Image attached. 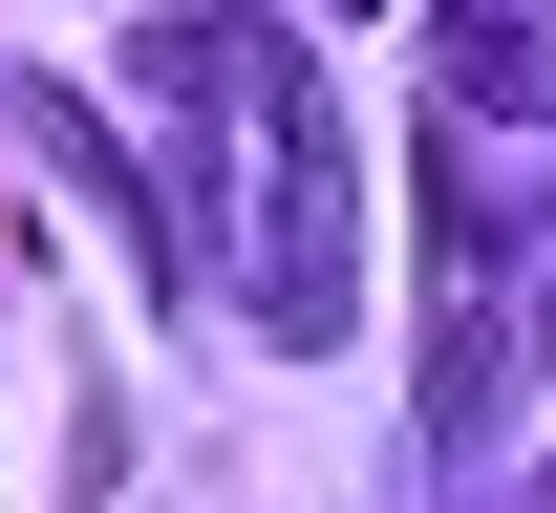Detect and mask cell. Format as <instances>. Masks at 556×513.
Masks as SVG:
<instances>
[{"label": "cell", "mask_w": 556, "mask_h": 513, "mask_svg": "<svg viewBox=\"0 0 556 513\" xmlns=\"http://www.w3.org/2000/svg\"><path fill=\"white\" fill-rule=\"evenodd\" d=\"M150 107H193V235L172 257H214L236 235V193H257V257H236V321H257L278 364H321V343H364V129L321 107V65H300V22H150L129 43Z\"/></svg>", "instance_id": "obj_1"}, {"label": "cell", "mask_w": 556, "mask_h": 513, "mask_svg": "<svg viewBox=\"0 0 556 513\" xmlns=\"http://www.w3.org/2000/svg\"><path fill=\"white\" fill-rule=\"evenodd\" d=\"M407 193H428V428H471V407H492V215H471L450 150H428Z\"/></svg>", "instance_id": "obj_2"}, {"label": "cell", "mask_w": 556, "mask_h": 513, "mask_svg": "<svg viewBox=\"0 0 556 513\" xmlns=\"http://www.w3.org/2000/svg\"><path fill=\"white\" fill-rule=\"evenodd\" d=\"M428 86L471 129H556V0H428Z\"/></svg>", "instance_id": "obj_3"}, {"label": "cell", "mask_w": 556, "mask_h": 513, "mask_svg": "<svg viewBox=\"0 0 556 513\" xmlns=\"http://www.w3.org/2000/svg\"><path fill=\"white\" fill-rule=\"evenodd\" d=\"M535 513H556V492H535Z\"/></svg>", "instance_id": "obj_4"}]
</instances>
